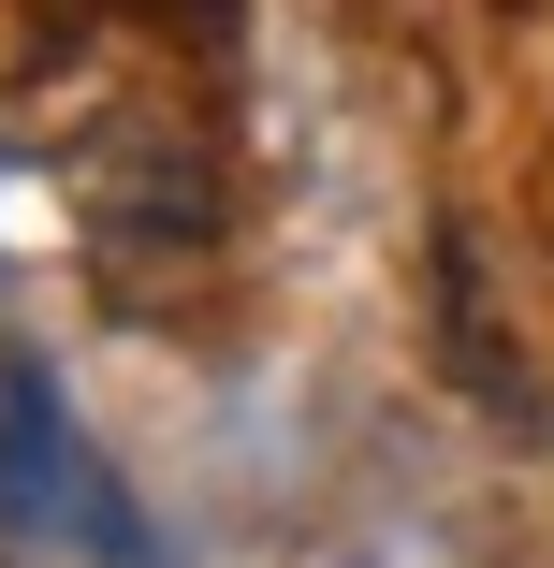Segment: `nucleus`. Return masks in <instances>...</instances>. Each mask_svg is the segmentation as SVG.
I'll use <instances>...</instances> for the list:
<instances>
[{"label": "nucleus", "mask_w": 554, "mask_h": 568, "mask_svg": "<svg viewBox=\"0 0 554 568\" xmlns=\"http://www.w3.org/2000/svg\"><path fill=\"white\" fill-rule=\"evenodd\" d=\"M73 219L102 263H190L219 234V161L190 118H161V102H132V118H102L73 146Z\"/></svg>", "instance_id": "obj_1"}, {"label": "nucleus", "mask_w": 554, "mask_h": 568, "mask_svg": "<svg viewBox=\"0 0 554 568\" xmlns=\"http://www.w3.org/2000/svg\"><path fill=\"white\" fill-rule=\"evenodd\" d=\"M0 496H16V525H59V539H88V554L147 568V539H132L118 481H102L88 452H73V423H59L44 351H16V335H0Z\"/></svg>", "instance_id": "obj_2"}, {"label": "nucleus", "mask_w": 554, "mask_h": 568, "mask_svg": "<svg viewBox=\"0 0 554 568\" xmlns=\"http://www.w3.org/2000/svg\"><path fill=\"white\" fill-rule=\"evenodd\" d=\"M437 365L482 394V423H540V379H525V351H511V321H496L467 234H437Z\"/></svg>", "instance_id": "obj_3"}, {"label": "nucleus", "mask_w": 554, "mask_h": 568, "mask_svg": "<svg viewBox=\"0 0 554 568\" xmlns=\"http://www.w3.org/2000/svg\"><path fill=\"white\" fill-rule=\"evenodd\" d=\"M132 16H161V30H234V0H132Z\"/></svg>", "instance_id": "obj_4"}]
</instances>
